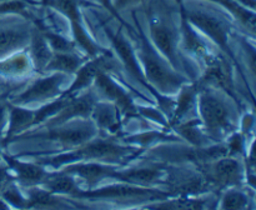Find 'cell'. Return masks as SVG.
Here are the masks:
<instances>
[{"instance_id":"1","label":"cell","mask_w":256,"mask_h":210,"mask_svg":"<svg viewBox=\"0 0 256 210\" xmlns=\"http://www.w3.org/2000/svg\"><path fill=\"white\" fill-rule=\"evenodd\" d=\"M142 154V149L124 144L116 136L98 134L72 149L54 152H24L16 154V156L30 158L49 170H58L68 164L80 162H102L125 166L134 162Z\"/></svg>"},{"instance_id":"2","label":"cell","mask_w":256,"mask_h":210,"mask_svg":"<svg viewBox=\"0 0 256 210\" xmlns=\"http://www.w3.org/2000/svg\"><path fill=\"white\" fill-rule=\"evenodd\" d=\"M196 2H195V0H182V8H184L188 20L215 48H218L219 52H222L232 60V64L235 65V69L238 70L242 82L246 85L250 102L254 105V92L248 80V76L245 75L239 56L232 44L239 26L232 20V18L220 6H218L219 9H216V5L212 2H205L206 4H204V0H196Z\"/></svg>"},{"instance_id":"3","label":"cell","mask_w":256,"mask_h":210,"mask_svg":"<svg viewBox=\"0 0 256 210\" xmlns=\"http://www.w3.org/2000/svg\"><path fill=\"white\" fill-rule=\"evenodd\" d=\"M145 16L149 28V39L158 52L175 70L196 80L200 69L180 50V26L175 22V10L166 0H149L145 2Z\"/></svg>"},{"instance_id":"4","label":"cell","mask_w":256,"mask_h":210,"mask_svg":"<svg viewBox=\"0 0 256 210\" xmlns=\"http://www.w3.org/2000/svg\"><path fill=\"white\" fill-rule=\"evenodd\" d=\"M196 114L212 142H222L239 129L240 112L236 104L225 92L215 88H199Z\"/></svg>"},{"instance_id":"5","label":"cell","mask_w":256,"mask_h":210,"mask_svg":"<svg viewBox=\"0 0 256 210\" xmlns=\"http://www.w3.org/2000/svg\"><path fill=\"white\" fill-rule=\"evenodd\" d=\"M132 19L135 22V49L138 59L142 68L148 82L156 92L164 95H175L185 82H192L186 75L182 74L172 66L169 62L158 52L156 48L150 42L149 36L142 29V24L138 20L135 12H132Z\"/></svg>"},{"instance_id":"6","label":"cell","mask_w":256,"mask_h":210,"mask_svg":"<svg viewBox=\"0 0 256 210\" xmlns=\"http://www.w3.org/2000/svg\"><path fill=\"white\" fill-rule=\"evenodd\" d=\"M102 32H105V35H106L110 44H112V50L115 54V56L118 58V60H119L120 65H122V69L124 70L132 79H134L140 86L144 88V89L152 95V98H154L156 106L164 112L165 116L169 120L170 118H172V112H174L175 95L160 94L159 92H156V90L148 82L146 76H145L139 59H138L135 45L132 44V40L124 34L125 28L120 25V26L118 28L116 32H114V30L106 24V22L102 20Z\"/></svg>"},{"instance_id":"7","label":"cell","mask_w":256,"mask_h":210,"mask_svg":"<svg viewBox=\"0 0 256 210\" xmlns=\"http://www.w3.org/2000/svg\"><path fill=\"white\" fill-rule=\"evenodd\" d=\"M98 134H99V130L92 122V119L78 118V119L69 120V122L54 125V126H38L22 132L16 136H12L6 142V148L16 142H26V140H35L36 142L38 140V142H54L59 146V150H52V152L40 150L36 152H62V150H68L78 146V145L95 138Z\"/></svg>"},{"instance_id":"8","label":"cell","mask_w":256,"mask_h":210,"mask_svg":"<svg viewBox=\"0 0 256 210\" xmlns=\"http://www.w3.org/2000/svg\"><path fill=\"white\" fill-rule=\"evenodd\" d=\"M228 155L224 142H212L206 146H192L185 142H170L145 150L138 159L164 164H190L194 166Z\"/></svg>"},{"instance_id":"9","label":"cell","mask_w":256,"mask_h":210,"mask_svg":"<svg viewBox=\"0 0 256 210\" xmlns=\"http://www.w3.org/2000/svg\"><path fill=\"white\" fill-rule=\"evenodd\" d=\"M92 6L98 5L90 0H49L45 8L54 10L68 20L72 32V39L74 40L78 50L88 58H92L108 50L92 36L85 22L82 9Z\"/></svg>"},{"instance_id":"10","label":"cell","mask_w":256,"mask_h":210,"mask_svg":"<svg viewBox=\"0 0 256 210\" xmlns=\"http://www.w3.org/2000/svg\"><path fill=\"white\" fill-rule=\"evenodd\" d=\"M169 195L158 188H145L138 185L128 184V182H115L106 185H98L92 189L82 188L76 195L75 199L80 202H119V204H128L132 202V208L145 204V202L159 200L166 198Z\"/></svg>"},{"instance_id":"11","label":"cell","mask_w":256,"mask_h":210,"mask_svg":"<svg viewBox=\"0 0 256 210\" xmlns=\"http://www.w3.org/2000/svg\"><path fill=\"white\" fill-rule=\"evenodd\" d=\"M235 70L236 69L232 60L222 52L216 50V52L206 60L204 66L202 68L200 75L194 82H196L198 88L210 86L222 90L228 96L232 98L242 114V112L246 110V104L240 98L239 92L236 89Z\"/></svg>"},{"instance_id":"12","label":"cell","mask_w":256,"mask_h":210,"mask_svg":"<svg viewBox=\"0 0 256 210\" xmlns=\"http://www.w3.org/2000/svg\"><path fill=\"white\" fill-rule=\"evenodd\" d=\"M92 88L99 99L112 102L119 109L122 120H124V125L125 122L132 119H142L138 112V104L135 102V98L132 94H136L148 104H155L154 100L144 96L142 92H135V90H128L122 78L119 75L110 74V72H102L98 75L95 78Z\"/></svg>"},{"instance_id":"13","label":"cell","mask_w":256,"mask_h":210,"mask_svg":"<svg viewBox=\"0 0 256 210\" xmlns=\"http://www.w3.org/2000/svg\"><path fill=\"white\" fill-rule=\"evenodd\" d=\"M69 78L72 76L58 72L36 74L34 79L28 80L22 89L9 95L8 102L24 106L45 104L62 96L65 90L62 86Z\"/></svg>"},{"instance_id":"14","label":"cell","mask_w":256,"mask_h":210,"mask_svg":"<svg viewBox=\"0 0 256 210\" xmlns=\"http://www.w3.org/2000/svg\"><path fill=\"white\" fill-rule=\"evenodd\" d=\"M159 189L164 190L169 196H199L206 192H215L202 172L190 164H166Z\"/></svg>"},{"instance_id":"15","label":"cell","mask_w":256,"mask_h":210,"mask_svg":"<svg viewBox=\"0 0 256 210\" xmlns=\"http://www.w3.org/2000/svg\"><path fill=\"white\" fill-rule=\"evenodd\" d=\"M196 168L218 195L226 188L245 185L246 170L242 158L225 155Z\"/></svg>"},{"instance_id":"16","label":"cell","mask_w":256,"mask_h":210,"mask_svg":"<svg viewBox=\"0 0 256 210\" xmlns=\"http://www.w3.org/2000/svg\"><path fill=\"white\" fill-rule=\"evenodd\" d=\"M122 72L119 60L115 56L112 50L108 49L105 52L95 55L92 58H88L86 62L76 70L70 84L65 88L62 95L72 96L84 90L89 89L94 84L95 78L102 72H110V74L119 75Z\"/></svg>"},{"instance_id":"17","label":"cell","mask_w":256,"mask_h":210,"mask_svg":"<svg viewBox=\"0 0 256 210\" xmlns=\"http://www.w3.org/2000/svg\"><path fill=\"white\" fill-rule=\"evenodd\" d=\"M180 26V50L182 54L192 60L202 72V68L208 59L216 52L215 46L188 20L185 15L182 2H178Z\"/></svg>"},{"instance_id":"18","label":"cell","mask_w":256,"mask_h":210,"mask_svg":"<svg viewBox=\"0 0 256 210\" xmlns=\"http://www.w3.org/2000/svg\"><path fill=\"white\" fill-rule=\"evenodd\" d=\"M122 165L108 164L102 162H80L68 164L58 170L76 178L84 189H92L102 184L105 180H112L115 172Z\"/></svg>"},{"instance_id":"19","label":"cell","mask_w":256,"mask_h":210,"mask_svg":"<svg viewBox=\"0 0 256 210\" xmlns=\"http://www.w3.org/2000/svg\"><path fill=\"white\" fill-rule=\"evenodd\" d=\"M32 32V22L22 18L9 22L0 20V59L26 49Z\"/></svg>"},{"instance_id":"20","label":"cell","mask_w":256,"mask_h":210,"mask_svg":"<svg viewBox=\"0 0 256 210\" xmlns=\"http://www.w3.org/2000/svg\"><path fill=\"white\" fill-rule=\"evenodd\" d=\"M98 99L99 98H98L92 86L79 92V94L69 96L62 109L40 126H54V125L62 124V122H66L69 120L78 119V118L90 119L92 106Z\"/></svg>"},{"instance_id":"21","label":"cell","mask_w":256,"mask_h":210,"mask_svg":"<svg viewBox=\"0 0 256 210\" xmlns=\"http://www.w3.org/2000/svg\"><path fill=\"white\" fill-rule=\"evenodd\" d=\"M2 160L6 162L10 172L14 175L15 182L22 188L40 185L50 172L48 168L35 160H22V158L9 154L5 149L2 152Z\"/></svg>"},{"instance_id":"22","label":"cell","mask_w":256,"mask_h":210,"mask_svg":"<svg viewBox=\"0 0 256 210\" xmlns=\"http://www.w3.org/2000/svg\"><path fill=\"white\" fill-rule=\"evenodd\" d=\"M90 119L99 130V134L119 138L124 132V120L119 109L108 100L98 99L92 106Z\"/></svg>"},{"instance_id":"23","label":"cell","mask_w":256,"mask_h":210,"mask_svg":"<svg viewBox=\"0 0 256 210\" xmlns=\"http://www.w3.org/2000/svg\"><path fill=\"white\" fill-rule=\"evenodd\" d=\"M218 196L215 192H206L199 196H166L159 200L145 202L140 205L142 209H214L218 204Z\"/></svg>"},{"instance_id":"24","label":"cell","mask_w":256,"mask_h":210,"mask_svg":"<svg viewBox=\"0 0 256 210\" xmlns=\"http://www.w3.org/2000/svg\"><path fill=\"white\" fill-rule=\"evenodd\" d=\"M118 139L122 142H124V144L142 149V152L146 149H149V148L162 144V142H182L175 132H170V130H165L159 126L142 128L139 132H132V134L126 132V134L120 135Z\"/></svg>"},{"instance_id":"25","label":"cell","mask_w":256,"mask_h":210,"mask_svg":"<svg viewBox=\"0 0 256 210\" xmlns=\"http://www.w3.org/2000/svg\"><path fill=\"white\" fill-rule=\"evenodd\" d=\"M28 198V209H75L80 205L70 198L56 195L42 185L22 188Z\"/></svg>"},{"instance_id":"26","label":"cell","mask_w":256,"mask_h":210,"mask_svg":"<svg viewBox=\"0 0 256 210\" xmlns=\"http://www.w3.org/2000/svg\"><path fill=\"white\" fill-rule=\"evenodd\" d=\"M198 92H199V88H198L196 82H185L180 88L179 92L175 94V106L172 118L169 119V130L175 124H179L185 120L198 116Z\"/></svg>"},{"instance_id":"27","label":"cell","mask_w":256,"mask_h":210,"mask_svg":"<svg viewBox=\"0 0 256 210\" xmlns=\"http://www.w3.org/2000/svg\"><path fill=\"white\" fill-rule=\"evenodd\" d=\"M34 72L32 59L26 49L0 59V76L8 80H26Z\"/></svg>"},{"instance_id":"28","label":"cell","mask_w":256,"mask_h":210,"mask_svg":"<svg viewBox=\"0 0 256 210\" xmlns=\"http://www.w3.org/2000/svg\"><path fill=\"white\" fill-rule=\"evenodd\" d=\"M255 190L246 185L226 188L218 196L216 209H254Z\"/></svg>"},{"instance_id":"29","label":"cell","mask_w":256,"mask_h":210,"mask_svg":"<svg viewBox=\"0 0 256 210\" xmlns=\"http://www.w3.org/2000/svg\"><path fill=\"white\" fill-rule=\"evenodd\" d=\"M40 185L54 194L70 198V199H75L80 190L82 189L76 178L62 170H50L49 175Z\"/></svg>"},{"instance_id":"30","label":"cell","mask_w":256,"mask_h":210,"mask_svg":"<svg viewBox=\"0 0 256 210\" xmlns=\"http://www.w3.org/2000/svg\"><path fill=\"white\" fill-rule=\"evenodd\" d=\"M26 52L32 59V66H34L35 74H42L45 66L48 65L49 60L52 56V50L49 46L45 38L42 36V32L32 25V38H30L29 45L26 48Z\"/></svg>"},{"instance_id":"31","label":"cell","mask_w":256,"mask_h":210,"mask_svg":"<svg viewBox=\"0 0 256 210\" xmlns=\"http://www.w3.org/2000/svg\"><path fill=\"white\" fill-rule=\"evenodd\" d=\"M170 132H175L182 142L192 145V146H206V145L212 144V140L204 132L202 122L198 116L188 119L185 122L175 124L172 126Z\"/></svg>"},{"instance_id":"32","label":"cell","mask_w":256,"mask_h":210,"mask_svg":"<svg viewBox=\"0 0 256 210\" xmlns=\"http://www.w3.org/2000/svg\"><path fill=\"white\" fill-rule=\"evenodd\" d=\"M88 60L86 55L80 52H54L52 59L49 60L48 65L45 66L44 72H64V74L72 75L76 72V70ZM42 72V74H44Z\"/></svg>"},{"instance_id":"33","label":"cell","mask_w":256,"mask_h":210,"mask_svg":"<svg viewBox=\"0 0 256 210\" xmlns=\"http://www.w3.org/2000/svg\"><path fill=\"white\" fill-rule=\"evenodd\" d=\"M250 138L254 136H248L244 132H240L239 129L235 130L234 132H232V134L222 142L228 149V155L244 159L245 155H246L248 152V148H249L250 142H254V139L250 140V142H248Z\"/></svg>"},{"instance_id":"34","label":"cell","mask_w":256,"mask_h":210,"mask_svg":"<svg viewBox=\"0 0 256 210\" xmlns=\"http://www.w3.org/2000/svg\"><path fill=\"white\" fill-rule=\"evenodd\" d=\"M10 209H28V198L24 189L16 182H12L0 194Z\"/></svg>"},{"instance_id":"35","label":"cell","mask_w":256,"mask_h":210,"mask_svg":"<svg viewBox=\"0 0 256 210\" xmlns=\"http://www.w3.org/2000/svg\"><path fill=\"white\" fill-rule=\"evenodd\" d=\"M138 112L140 116L146 122L162 128L165 130H169V120L165 116L164 112L156 106V104L149 105H138Z\"/></svg>"},{"instance_id":"36","label":"cell","mask_w":256,"mask_h":210,"mask_svg":"<svg viewBox=\"0 0 256 210\" xmlns=\"http://www.w3.org/2000/svg\"><path fill=\"white\" fill-rule=\"evenodd\" d=\"M90 2H95L98 6H102V9L106 10V12H109V14L112 15L114 19H116L118 22H119V24L122 25V26L126 28V30L129 32L130 35H134V38H135V35H136V29H135V28H132V25L126 22V20H124V18L122 16V14H120V12H116V9H115L114 5H112V0H90Z\"/></svg>"},{"instance_id":"37","label":"cell","mask_w":256,"mask_h":210,"mask_svg":"<svg viewBox=\"0 0 256 210\" xmlns=\"http://www.w3.org/2000/svg\"><path fill=\"white\" fill-rule=\"evenodd\" d=\"M28 80H8L0 76V98L2 99H8L9 95H12V92H18V90L22 89L25 84L28 82Z\"/></svg>"},{"instance_id":"38","label":"cell","mask_w":256,"mask_h":210,"mask_svg":"<svg viewBox=\"0 0 256 210\" xmlns=\"http://www.w3.org/2000/svg\"><path fill=\"white\" fill-rule=\"evenodd\" d=\"M12 182H15L14 175L10 172L6 162H5L4 160H2V162H0V194H2V190H4Z\"/></svg>"},{"instance_id":"39","label":"cell","mask_w":256,"mask_h":210,"mask_svg":"<svg viewBox=\"0 0 256 210\" xmlns=\"http://www.w3.org/2000/svg\"><path fill=\"white\" fill-rule=\"evenodd\" d=\"M145 2H146V0H112V5H114V8L116 9L118 12H122V10L129 9V8H134Z\"/></svg>"},{"instance_id":"40","label":"cell","mask_w":256,"mask_h":210,"mask_svg":"<svg viewBox=\"0 0 256 210\" xmlns=\"http://www.w3.org/2000/svg\"><path fill=\"white\" fill-rule=\"evenodd\" d=\"M8 124V99L0 98V132L4 134Z\"/></svg>"},{"instance_id":"41","label":"cell","mask_w":256,"mask_h":210,"mask_svg":"<svg viewBox=\"0 0 256 210\" xmlns=\"http://www.w3.org/2000/svg\"><path fill=\"white\" fill-rule=\"evenodd\" d=\"M234 2H236L238 4L242 5V6L248 8V9L255 10V2H256V0H234Z\"/></svg>"},{"instance_id":"42","label":"cell","mask_w":256,"mask_h":210,"mask_svg":"<svg viewBox=\"0 0 256 210\" xmlns=\"http://www.w3.org/2000/svg\"><path fill=\"white\" fill-rule=\"evenodd\" d=\"M49 0H38V4H39L40 8H42V9H45L46 8V4Z\"/></svg>"},{"instance_id":"43","label":"cell","mask_w":256,"mask_h":210,"mask_svg":"<svg viewBox=\"0 0 256 210\" xmlns=\"http://www.w3.org/2000/svg\"><path fill=\"white\" fill-rule=\"evenodd\" d=\"M174 2H176V4H178V2H182V0H174ZM204 2H212V4H214V2H215V0H204Z\"/></svg>"},{"instance_id":"44","label":"cell","mask_w":256,"mask_h":210,"mask_svg":"<svg viewBox=\"0 0 256 210\" xmlns=\"http://www.w3.org/2000/svg\"><path fill=\"white\" fill-rule=\"evenodd\" d=\"M2 152H4V148H2V145H0V162H2Z\"/></svg>"},{"instance_id":"45","label":"cell","mask_w":256,"mask_h":210,"mask_svg":"<svg viewBox=\"0 0 256 210\" xmlns=\"http://www.w3.org/2000/svg\"><path fill=\"white\" fill-rule=\"evenodd\" d=\"M2 135H4V134H2V132H0V139H2Z\"/></svg>"}]
</instances>
